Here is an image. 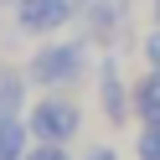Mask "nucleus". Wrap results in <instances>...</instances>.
Returning <instances> with one entry per match:
<instances>
[{"label": "nucleus", "mask_w": 160, "mask_h": 160, "mask_svg": "<svg viewBox=\"0 0 160 160\" xmlns=\"http://www.w3.org/2000/svg\"><path fill=\"white\" fill-rule=\"evenodd\" d=\"M78 67H83V47L78 42H57V47H42L31 62V78L36 83H72Z\"/></svg>", "instance_id": "1"}, {"label": "nucleus", "mask_w": 160, "mask_h": 160, "mask_svg": "<svg viewBox=\"0 0 160 160\" xmlns=\"http://www.w3.org/2000/svg\"><path fill=\"white\" fill-rule=\"evenodd\" d=\"M78 108L72 103H57V98H42V103L31 108V129L47 139V145H62V139H72L78 134Z\"/></svg>", "instance_id": "2"}, {"label": "nucleus", "mask_w": 160, "mask_h": 160, "mask_svg": "<svg viewBox=\"0 0 160 160\" xmlns=\"http://www.w3.org/2000/svg\"><path fill=\"white\" fill-rule=\"evenodd\" d=\"M21 26L26 31H57L72 21V0H21Z\"/></svg>", "instance_id": "3"}, {"label": "nucleus", "mask_w": 160, "mask_h": 160, "mask_svg": "<svg viewBox=\"0 0 160 160\" xmlns=\"http://www.w3.org/2000/svg\"><path fill=\"white\" fill-rule=\"evenodd\" d=\"M103 114L114 124H124V83H119V62H103Z\"/></svg>", "instance_id": "4"}, {"label": "nucleus", "mask_w": 160, "mask_h": 160, "mask_svg": "<svg viewBox=\"0 0 160 160\" xmlns=\"http://www.w3.org/2000/svg\"><path fill=\"white\" fill-rule=\"evenodd\" d=\"M21 155H26V124L0 114V160H21Z\"/></svg>", "instance_id": "5"}, {"label": "nucleus", "mask_w": 160, "mask_h": 160, "mask_svg": "<svg viewBox=\"0 0 160 160\" xmlns=\"http://www.w3.org/2000/svg\"><path fill=\"white\" fill-rule=\"evenodd\" d=\"M134 103H139V114H145L150 124L160 119V72L150 78V83H139V98H134Z\"/></svg>", "instance_id": "6"}, {"label": "nucleus", "mask_w": 160, "mask_h": 160, "mask_svg": "<svg viewBox=\"0 0 160 160\" xmlns=\"http://www.w3.org/2000/svg\"><path fill=\"white\" fill-rule=\"evenodd\" d=\"M16 103H21V78L11 67H0V114H11Z\"/></svg>", "instance_id": "7"}, {"label": "nucleus", "mask_w": 160, "mask_h": 160, "mask_svg": "<svg viewBox=\"0 0 160 160\" xmlns=\"http://www.w3.org/2000/svg\"><path fill=\"white\" fill-rule=\"evenodd\" d=\"M139 160H160V119L139 134Z\"/></svg>", "instance_id": "8"}, {"label": "nucleus", "mask_w": 160, "mask_h": 160, "mask_svg": "<svg viewBox=\"0 0 160 160\" xmlns=\"http://www.w3.org/2000/svg\"><path fill=\"white\" fill-rule=\"evenodd\" d=\"M21 160H67V155H62V145H47L42 139V150H26Z\"/></svg>", "instance_id": "9"}, {"label": "nucleus", "mask_w": 160, "mask_h": 160, "mask_svg": "<svg viewBox=\"0 0 160 160\" xmlns=\"http://www.w3.org/2000/svg\"><path fill=\"white\" fill-rule=\"evenodd\" d=\"M145 52H150V62L160 67V31H155V36H150V42H145Z\"/></svg>", "instance_id": "10"}, {"label": "nucleus", "mask_w": 160, "mask_h": 160, "mask_svg": "<svg viewBox=\"0 0 160 160\" xmlns=\"http://www.w3.org/2000/svg\"><path fill=\"white\" fill-rule=\"evenodd\" d=\"M88 160H114V155H108V150H93V155H88Z\"/></svg>", "instance_id": "11"}]
</instances>
